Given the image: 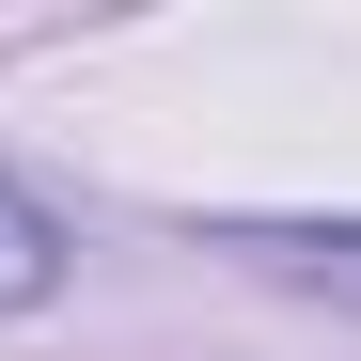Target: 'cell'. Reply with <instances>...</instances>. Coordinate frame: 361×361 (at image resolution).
<instances>
[{
	"mask_svg": "<svg viewBox=\"0 0 361 361\" xmlns=\"http://www.w3.org/2000/svg\"><path fill=\"white\" fill-rule=\"evenodd\" d=\"M204 252H235L252 283H298V298H345L361 314V220H204Z\"/></svg>",
	"mask_w": 361,
	"mask_h": 361,
	"instance_id": "6da1fadb",
	"label": "cell"
},
{
	"mask_svg": "<svg viewBox=\"0 0 361 361\" xmlns=\"http://www.w3.org/2000/svg\"><path fill=\"white\" fill-rule=\"evenodd\" d=\"M32 298H63V220L0 173V314H32Z\"/></svg>",
	"mask_w": 361,
	"mask_h": 361,
	"instance_id": "7a4b0ae2",
	"label": "cell"
}]
</instances>
